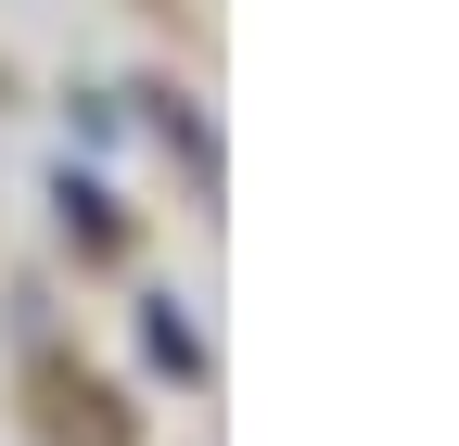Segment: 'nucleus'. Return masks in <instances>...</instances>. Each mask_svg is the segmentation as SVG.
Here are the masks:
<instances>
[{"label":"nucleus","instance_id":"obj_1","mask_svg":"<svg viewBox=\"0 0 459 446\" xmlns=\"http://www.w3.org/2000/svg\"><path fill=\"white\" fill-rule=\"evenodd\" d=\"M26 421H39V446H141L128 396H115L102 370H77V357H39L26 370Z\"/></svg>","mask_w":459,"mask_h":446}]
</instances>
